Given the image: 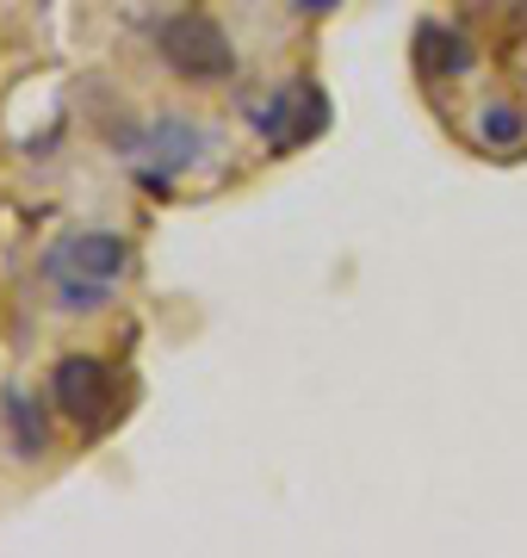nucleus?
Listing matches in <instances>:
<instances>
[{"label": "nucleus", "instance_id": "f03ea898", "mask_svg": "<svg viewBox=\"0 0 527 558\" xmlns=\"http://www.w3.org/2000/svg\"><path fill=\"white\" fill-rule=\"evenodd\" d=\"M119 149H124V161H131V174H137L143 186H156V193H162L168 180L186 174V168L211 149V131H205V124H193V119H181V112H168V119L137 124Z\"/></svg>", "mask_w": 527, "mask_h": 558}, {"label": "nucleus", "instance_id": "6e6552de", "mask_svg": "<svg viewBox=\"0 0 527 558\" xmlns=\"http://www.w3.org/2000/svg\"><path fill=\"white\" fill-rule=\"evenodd\" d=\"M44 279H50V292H57L62 311H100V304L112 299L106 279H82V274H44Z\"/></svg>", "mask_w": 527, "mask_h": 558}, {"label": "nucleus", "instance_id": "20e7f679", "mask_svg": "<svg viewBox=\"0 0 527 558\" xmlns=\"http://www.w3.org/2000/svg\"><path fill=\"white\" fill-rule=\"evenodd\" d=\"M248 124H255L273 149H298V143H310L329 124V106H323V94H317L310 81H298V87H280L267 106H255Z\"/></svg>", "mask_w": 527, "mask_h": 558}, {"label": "nucleus", "instance_id": "1a4fd4ad", "mask_svg": "<svg viewBox=\"0 0 527 558\" xmlns=\"http://www.w3.org/2000/svg\"><path fill=\"white\" fill-rule=\"evenodd\" d=\"M522 112L515 106H485L478 112V143H497V149H508V143H522Z\"/></svg>", "mask_w": 527, "mask_h": 558}, {"label": "nucleus", "instance_id": "f257e3e1", "mask_svg": "<svg viewBox=\"0 0 527 558\" xmlns=\"http://www.w3.org/2000/svg\"><path fill=\"white\" fill-rule=\"evenodd\" d=\"M156 57L181 81H223L236 75V44L205 7H181L156 25Z\"/></svg>", "mask_w": 527, "mask_h": 558}, {"label": "nucleus", "instance_id": "423d86ee", "mask_svg": "<svg viewBox=\"0 0 527 558\" xmlns=\"http://www.w3.org/2000/svg\"><path fill=\"white\" fill-rule=\"evenodd\" d=\"M416 50H422V62L434 69V75H471V62H478L471 38H459L453 25H434V20L416 32Z\"/></svg>", "mask_w": 527, "mask_h": 558}, {"label": "nucleus", "instance_id": "9d476101", "mask_svg": "<svg viewBox=\"0 0 527 558\" xmlns=\"http://www.w3.org/2000/svg\"><path fill=\"white\" fill-rule=\"evenodd\" d=\"M292 7H298V13H310V20H317V13H335L342 0H292Z\"/></svg>", "mask_w": 527, "mask_h": 558}, {"label": "nucleus", "instance_id": "7ed1b4c3", "mask_svg": "<svg viewBox=\"0 0 527 558\" xmlns=\"http://www.w3.org/2000/svg\"><path fill=\"white\" fill-rule=\"evenodd\" d=\"M50 398L82 428H106L119 416V379H112V366L100 354H62L57 373H50Z\"/></svg>", "mask_w": 527, "mask_h": 558}, {"label": "nucleus", "instance_id": "39448f33", "mask_svg": "<svg viewBox=\"0 0 527 558\" xmlns=\"http://www.w3.org/2000/svg\"><path fill=\"white\" fill-rule=\"evenodd\" d=\"M124 267H131V242L119 230H75L44 255V274H82V279H106V286H119Z\"/></svg>", "mask_w": 527, "mask_h": 558}, {"label": "nucleus", "instance_id": "0eeeda50", "mask_svg": "<svg viewBox=\"0 0 527 558\" xmlns=\"http://www.w3.org/2000/svg\"><path fill=\"white\" fill-rule=\"evenodd\" d=\"M0 416H7V440H13L20 459H38L44 447H50V422H44V410L25 398V391H7V398H0Z\"/></svg>", "mask_w": 527, "mask_h": 558}]
</instances>
